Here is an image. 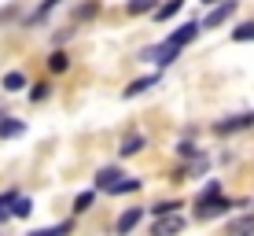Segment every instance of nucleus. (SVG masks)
Returning <instances> with one entry per match:
<instances>
[{
	"label": "nucleus",
	"instance_id": "nucleus-1",
	"mask_svg": "<svg viewBox=\"0 0 254 236\" xmlns=\"http://www.w3.org/2000/svg\"><path fill=\"white\" fill-rule=\"evenodd\" d=\"M229 207H232V203L221 196V185H217V181H210V185L203 188V196L195 199V218H199V222H210V218L225 214Z\"/></svg>",
	"mask_w": 254,
	"mask_h": 236
},
{
	"label": "nucleus",
	"instance_id": "nucleus-2",
	"mask_svg": "<svg viewBox=\"0 0 254 236\" xmlns=\"http://www.w3.org/2000/svg\"><path fill=\"white\" fill-rule=\"evenodd\" d=\"M236 15V0H221V4H214V11L206 15L203 22H199V30H214V26H225Z\"/></svg>",
	"mask_w": 254,
	"mask_h": 236
},
{
	"label": "nucleus",
	"instance_id": "nucleus-3",
	"mask_svg": "<svg viewBox=\"0 0 254 236\" xmlns=\"http://www.w3.org/2000/svg\"><path fill=\"white\" fill-rule=\"evenodd\" d=\"M181 229H185V218L173 211V214H162L159 222H155V229H151V233H155V236H177Z\"/></svg>",
	"mask_w": 254,
	"mask_h": 236
},
{
	"label": "nucleus",
	"instance_id": "nucleus-4",
	"mask_svg": "<svg viewBox=\"0 0 254 236\" xmlns=\"http://www.w3.org/2000/svg\"><path fill=\"white\" fill-rule=\"evenodd\" d=\"M177 56H181V48L166 45V41H162L159 48H147V52H144V59H151V63H159V67H170L173 59H177Z\"/></svg>",
	"mask_w": 254,
	"mask_h": 236
},
{
	"label": "nucleus",
	"instance_id": "nucleus-5",
	"mask_svg": "<svg viewBox=\"0 0 254 236\" xmlns=\"http://www.w3.org/2000/svg\"><path fill=\"white\" fill-rule=\"evenodd\" d=\"M199 37V22H185L181 30H173L170 37H166V45H173V48H185L188 41H195Z\"/></svg>",
	"mask_w": 254,
	"mask_h": 236
},
{
	"label": "nucleus",
	"instance_id": "nucleus-6",
	"mask_svg": "<svg viewBox=\"0 0 254 236\" xmlns=\"http://www.w3.org/2000/svg\"><path fill=\"white\" fill-rule=\"evenodd\" d=\"M136 225H140V207H129V211H126V214H122V218H118V225H115V233H118V236H129V233H133V229H136Z\"/></svg>",
	"mask_w": 254,
	"mask_h": 236
},
{
	"label": "nucleus",
	"instance_id": "nucleus-7",
	"mask_svg": "<svg viewBox=\"0 0 254 236\" xmlns=\"http://www.w3.org/2000/svg\"><path fill=\"white\" fill-rule=\"evenodd\" d=\"M118 181H122V170H118V166H103V170L96 173V188H103V192H111Z\"/></svg>",
	"mask_w": 254,
	"mask_h": 236
},
{
	"label": "nucleus",
	"instance_id": "nucleus-8",
	"mask_svg": "<svg viewBox=\"0 0 254 236\" xmlns=\"http://www.w3.org/2000/svg\"><path fill=\"white\" fill-rule=\"evenodd\" d=\"M225 236H254V214H243V218H236V222H229Z\"/></svg>",
	"mask_w": 254,
	"mask_h": 236
},
{
	"label": "nucleus",
	"instance_id": "nucleus-9",
	"mask_svg": "<svg viewBox=\"0 0 254 236\" xmlns=\"http://www.w3.org/2000/svg\"><path fill=\"white\" fill-rule=\"evenodd\" d=\"M144 148H147V137H144V133H133V137H126V141H122L118 155H122V159H129V155L144 152Z\"/></svg>",
	"mask_w": 254,
	"mask_h": 236
},
{
	"label": "nucleus",
	"instance_id": "nucleus-10",
	"mask_svg": "<svg viewBox=\"0 0 254 236\" xmlns=\"http://www.w3.org/2000/svg\"><path fill=\"white\" fill-rule=\"evenodd\" d=\"M247 126H254V115H236V118H229V122H217V133H236V129H247Z\"/></svg>",
	"mask_w": 254,
	"mask_h": 236
},
{
	"label": "nucleus",
	"instance_id": "nucleus-11",
	"mask_svg": "<svg viewBox=\"0 0 254 236\" xmlns=\"http://www.w3.org/2000/svg\"><path fill=\"white\" fill-rule=\"evenodd\" d=\"M155 81H159V74H147V78H136V81H129V85H126V92H122V96H126V100H133V96H140V92H147V89H151Z\"/></svg>",
	"mask_w": 254,
	"mask_h": 236
},
{
	"label": "nucleus",
	"instance_id": "nucleus-12",
	"mask_svg": "<svg viewBox=\"0 0 254 236\" xmlns=\"http://www.w3.org/2000/svg\"><path fill=\"white\" fill-rule=\"evenodd\" d=\"M0 85H4L7 92H22L26 89V74L22 71H11V74H4V81H0Z\"/></svg>",
	"mask_w": 254,
	"mask_h": 236
},
{
	"label": "nucleus",
	"instance_id": "nucleus-13",
	"mask_svg": "<svg viewBox=\"0 0 254 236\" xmlns=\"http://www.w3.org/2000/svg\"><path fill=\"white\" fill-rule=\"evenodd\" d=\"M155 7H159L155 0H129L126 11H129V15H147V11H155Z\"/></svg>",
	"mask_w": 254,
	"mask_h": 236
},
{
	"label": "nucleus",
	"instance_id": "nucleus-14",
	"mask_svg": "<svg viewBox=\"0 0 254 236\" xmlns=\"http://www.w3.org/2000/svg\"><path fill=\"white\" fill-rule=\"evenodd\" d=\"M177 11H181V0H170V4H159V7H155V19L166 22V19H173Z\"/></svg>",
	"mask_w": 254,
	"mask_h": 236
},
{
	"label": "nucleus",
	"instance_id": "nucleus-15",
	"mask_svg": "<svg viewBox=\"0 0 254 236\" xmlns=\"http://www.w3.org/2000/svg\"><path fill=\"white\" fill-rule=\"evenodd\" d=\"M70 67V59H66V52H52L48 56V71H56V74H63Z\"/></svg>",
	"mask_w": 254,
	"mask_h": 236
},
{
	"label": "nucleus",
	"instance_id": "nucleus-16",
	"mask_svg": "<svg viewBox=\"0 0 254 236\" xmlns=\"http://www.w3.org/2000/svg\"><path fill=\"white\" fill-rule=\"evenodd\" d=\"M22 129H26V126H22L19 118H4V122H0V137H19Z\"/></svg>",
	"mask_w": 254,
	"mask_h": 236
},
{
	"label": "nucleus",
	"instance_id": "nucleus-17",
	"mask_svg": "<svg viewBox=\"0 0 254 236\" xmlns=\"http://www.w3.org/2000/svg\"><path fill=\"white\" fill-rule=\"evenodd\" d=\"M30 211H33V203H30V199H19V196H15V203H11V218H30Z\"/></svg>",
	"mask_w": 254,
	"mask_h": 236
},
{
	"label": "nucleus",
	"instance_id": "nucleus-18",
	"mask_svg": "<svg viewBox=\"0 0 254 236\" xmlns=\"http://www.w3.org/2000/svg\"><path fill=\"white\" fill-rule=\"evenodd\" d=\"M232 41H254V22H240L232 30Z\"/></svg>",
	"mask_w": 254,
	"mask_h": 236
},
{
	"label": "nucleus",
	"instance_id": "nucleus-19",
	"mask_svg": "<svg viewBox=\"0 0 254 236\" xmlns=\"http://www.w3.org/2000/svg\"><path fill=\"white\" fill-rule=\"evenodd\" d=\"M11 203H15V192H4V196H0V222L11 218Z\"/></svg>",
	"mask_w": 254,
	"mask_h": 236
},
{
	"label": "nucleus",
	"instance_id": "nucleus-20",
	"mask_svg": "<svg viewBox=\"0 0 254 236\" xmlns=\"http://www.w3.org/2000/svg\"><path fill=\"white\" fill-rule=\"evenodd\" d=\"M140 188V177H129V181H118L115 188H111V196H122V192H136Z\"/></svg>",
	"mask_w": 254,
	"mask_h": 236
},
{
	"label": "nucleus",
	"instance_id": "nucleus-21",
	"mask_svg": "<svg viewBox=\"0 0 254 236\" xmlns=\"http://www.w3.org/2000/svg\"><path fill=\"white\" fill-rule=\"evenodd\" d=\"M92 199H96V192H81V196L74 199V214H81V211H89L92 207Z\"/></svg>",
	"mask_w": 254,
	"mask_h": 236
},
{
	"label": "nucleus",
	"instance_id": "nucleus-22",
	"mask_svg": "<svg viewBox=\"0 0 254 236\" xmlns=\"http://www.w3.org/2000/svg\"><path fill=\"white\" fill-rule=\"evenodd\" d=\"M177 207H181L177 199H170V203H155L151 211H155V218H162V214H173V211H177Z\"/></svg>",
	"mask_w": 254,
	"mask_h": 236
},
{
	"label": "nucleus",
	"instance_id": "nucleus-23",
	"mask_svg": "<svg viewBox=\"0 0 254 236\" xmlns=\"http://www.w3.org/2000/svg\"><path fill=\"white\" fill-rule=\"evenodd\" d=\"M45 96H48V85H33V92H30V100H33V103H41Z\"/></svg>",
	"mask_w": 254,
	"mask_h": 236
},
{
	"label": "nucleus",
	"instance_id": "nucleus-24",
	"mask_svg": "<svg viewBox=\"0 0 254 236\" xmlns=\"http://www.w3.org/2000/svg\"><path fill=\"white\" fill-rule=\"evenodd\" d=\"M177 152H181V155H185V159H199V148H195V144H181V148H177Z\"/></svg>",
	"mask_w": 254,
	"mask_h": 236
},
{
	"label": "nucleus",
	"instance_id": "nucleus-25",
	"mask_svg": "<svg viewBox=\"0 0 254 236\" xmlns=\"http://www.w3.org/2000/svg\"><path fill=\"white\" fill-rule=\"evenodd\" d=\"M59 4H63V0H45V4H41V11H37V19H45L52 7H59Z\"/></svg>",
	"mask_w": 254,
	"mask_h": 236
},
{
	"label": "nucleus",
	"instance_id": "nucleus-26",
	"mask_svg": "<svg viewBox=\"0 0 254 236\" xmlns=\"http://www.w3.org/2000/svg\"><path fill=\"white\" fill-rule=\"evenodd\" d=\"M199 4H206V7H214V4H221V0H199Z\"/></svg>",
	"mask_w": 254,
	"mask_h": 236
}]
</instances>
